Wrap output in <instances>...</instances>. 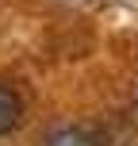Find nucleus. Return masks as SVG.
I'll return each mask as SVG.
<instances>
[{"instance_id":"nucleus-1","label":"nucleus","mask_w":138,"mask_h":146,"mask_svg":"<svg viewBox=\"0 0 138 146\" xmlns=\"http://www.w3.org/2000/svg\"><path fill=\"white\" fill-rule=\"evenodd\" d=\"M19 119H23V100H19V92H15L12 85H0V139L12 135L15 127H19Z\"/></svg>"},{"instance_id":"nucleus-2","label":"nucleus","mask_w":138,"mask_h":146,"mask_svg":"<svg viewBox=\"0 0 138 146\" xmlns=\"http://www.w3.org/2000/svg\"><path fill=\"white\" fill-rule=\"evenodd\" d=\"M42 146H100V135L88 127H58L46 135Z\"/></svg>"}]
</instances>
